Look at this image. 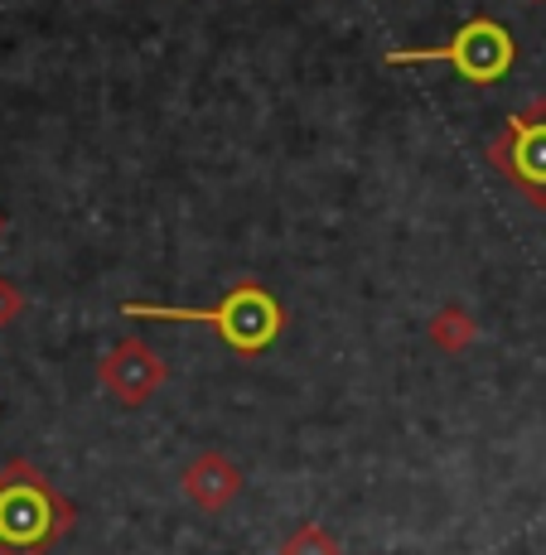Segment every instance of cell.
<instances>
[{"instance_id": "obj_8", "label": "cell", "mask_w": 546, "mask_h": 555, "mask_svg": "<svg viewBox=\"0 0 546 555\" xmlns=\"http://www.w3.org/2000/svg\"><path fill=\"white\" fill-rule=\"evenodd\" d=\"M276 555H344V546H339V537L329 527H319V521H300L291 537L281 541Z\"/></svg>"}, {"instance_id": "obj_9", "label": "cell", "mask_w": 546, "mask_h": 555, "mask_svg": "<svg viewBox=\"0 0 546 555\" xmlns=\"http://www.w3.org/2000/svg\"><path fill=\"white\" fill-rule=\"evenodd\" d=\"M25 291H20V285L15 281H5V275H0V328H5V324H15V319L20 314H25Z\"/></svg>"}, {"instance_id": "obj_7", "label": "cell", "mask_w": 546, "mask_h": 555, "mask_svg": "<svg viewBox=\"0 0 546 555\" xmlns=\"http://www.w3.org/2000/svg\"><path fill=\"white\" fill-rule=\"evenodd\" d=\"M426 338H431L441 353H465V348L479 344V319L469 314L465 305H441L426 319Z\"/></svg>"}, {"instance_id": "obj_2", "label": "cell", "mask_w": 546, "mask_h": 555, "mask_svg": "<svg viewBox=\"0 0 546 555\" xmlns=\"http://www.w3.org/2000/svg\"><path fill=\"white\" fill-rule=\"evenodd\" d=\"M73 503L25 459L0 474V555H49L73 527Z\"/></svg>"}, {"instance_id": "obj_3", "label": "cell", "mask_w": 546, "mask_h": 555, "mask_svg": "<svg viewBox=\"0 0 546 555\" xmlns=\"http://www.w3.org/2000/svg\"><path fill=\"white\" fill-rule=\"evenodd\" d=\"M512 59H518V49H512V35L498 25V20H469V25L455 29L449 44L397 49V53H388L382 63H392V68H406V63H449L459 78L488 88V82H498L503 73L512 68Z\"/></svg>"}, {"instance_id": "obj_6", "label": "cell", "mask_w": 546, "mask_h": 555, "mask_svg": "<svg viewBox=\"0 0 546 555\" xmlns=\"http://www.w3.org/2000/svg\"><path fill=\"white\" fill-rule=\"evenodd\" d=\"M242 488H247V478H242L238 459H228L218 450L194 454L189 468L179 474V493H185L199 512H228L242 498Z\"/></svg>"}, {"instance_id": "obj_10", "label": "cell", "mask_w": 546, "mask_h": 555, "mask_svg": "<svg viewBox=\"0 0 546 555\" xmlns=\"http://www.w3.org/2000/svg\"><path fill=\"white\" fill-rule=\"evenodd\" d=\"M0 232H5V212H0Z\"/></svg>"}, {"instance_id": "obj_1", "label": "cell", "mask_w": 546, "mask_h": 555, "mask_svg": "<svg viewBox=\"0 0 546 555\" xmlns=\"http://www.w3.org/2000/svg\"><path fill=\"white\" fill-rule=\"evenodd\" d=\"M126 319H165V324H213L218 338L242 358H256L281 338L285 328V305L276 300L266 285L242 281L223 295L218 305H122Z\"/></svg>"}, {"instance_id": "obj_5", "label": "cell", "mask_w": 546, "mask_h": 555, "mask_svg": "<svg viewBox=\"0 0 546 555\" xmlns=\"http://www.w3.org/2000/svg\"><path fill=\"white\" fill-rule=\"evenodd\" d=\"M98 382H102V391H106V397H112L116 405L136 411V405H145V401L169 382V362L160 358L155 348L145 344V338H122V344H112V348L102 353Z\"/></svg>"}, {"instance_id": "obj_4", "label": "cell", "mask_w": 546, "mask_h": 555, "mask_svg": "<svg viewBox=\"0 0 546 555\" xmlns=\"http://www.w3.org/2000/svg\"><path fill=\"white\" fill-rule=\"evenodd\" d=\"M488 165L522 189L532 208H546V98H532L503 121L488 145Z\"/></svg>"}]
</instances>
